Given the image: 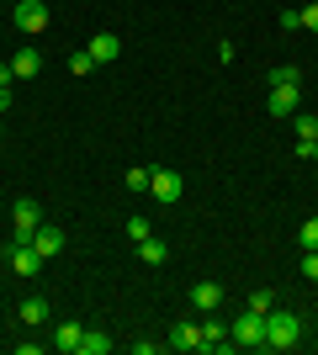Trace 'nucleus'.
Wrapping results in <instances>:
<instances>
[{
    "label": "nucleus",
    "instance_id": "1",
    "mask_svg": "<svg viewBox=\"0 0 318 355\" xmlns=\"http://www.w3.org/2000/svg\"><path fill=\"white\" fill-rule=\"evenodd\" d=\"M297 340H303V324H297V313H281V308L265 313V345H271V350H292Z\"/></svg>",
    "mask_w": 318,
    "mask_h": 355
},
{
    "label": "nucleus",
    "instance_id": "2",
    "mask_svg": "<svg viewBox=\"0 0 318 355\" xmlns=\"http://www.w3.org/2000/svg\"><path fill=\"white\" fill-rule=\"evenodd\" d=\"M11 223H16V234H11V244H32V234L43 228V207L32 202V196H21L11 207Z\"/></svg>",
    "mask_w": 318,
    "mask_h": 355
},
{
    "label": "nucleus",
    "instance_id": "3",
    "mask_svg": "<svg viewBox=\"0 0 318 355\" xmlns=\"http://www.w3.org/2000/svg\"><path fill=\"white\" fill-rule=\"evenodd\" d=\"M149 191H154V202H159V207L181 202V196H186V180H181V170H149Z\"/></svg>",
    "mask_w": 318,
    "mask_h": 355
},
{
    "label": "nucleus",
    "instance_id": "4",
    "mask_svg": "<svg viewBox=\"0 0 318 355\" xmlns=\"http://www.w3.org/2000/svg\"><path fill=\"white\" fill-rule=\"evenodd\" d=\"M233 345H239V350L265 345V313H249V308H244L239 318H233Z\"/></svg>",
    "mask_w": 318,
    "mask_h": 355
},
{
    "label": "nucleus",
    "instance_id": "5",
    "mask_svg": "<svg viewBox=\"0 0 318 355\" xmlns=\"http://www.w3.org/2000/svg\"><path fill=\"white\" fill-rule=\"evenodd\" d=\"M48 0H16V27L27 32V37H37V32H48Z\"/></svg>",
    "mask_w": 318,
    "mask_h": 355
},
{
    "label": "nucleus",
    "instance_id": "6",
    "mask_svg": "<svg viewBox=\"0 0 318 355\" xmlns=\"http://www.w3.org/2000/svg\"><path fill=\"white\" fill-rule=\"evenodd\" d=\"M11 74L16 80H37V74H43V53H37V48H16L11 53Z\"/></svg>",
    "mask_w": 318,
    "mask_h": 355
},
{
    "label": "nucleus",
    "instance_id": "7",
    "mask_svg": "<svg viewBox=\"0 0 318 355\" xmlns=\"http://www.w3.org/2000/svg\"><path fill=\"white\" fill-rule=\"evenodd\" d=\"M11 270H16V276H37V270H43L37 244H11Z\"/></svg>",
    "mask_w": 318,
    "mask_h": 355
},
{
    "label": "nucleus",
    "instance_id": "8",
    "mask_svg": "<svg viewBox=\"0 0 318 355\" xmlns=\"http://www.w3.org/2000/svg\"><path fill=\"white\" fill-rule=\"evenodd\" d=\"M265 112H271V117H292V112H297V85H271Z\"/></svg>",
    "mask_w": 318,
    "mask_h": 355
},
{
    "label": "nucleus",
    "instance_id": "9",
    "mask_svg": "<svg viewBox=\"0 0 318 355\" xmlns=\"http://www.w3.org/2000/svg\"><path fill=\"white\" fill-rule=\"evenodd\" d=\"M80 345H85V329H80V324H59V329H53V350L80 355Z\"/></svg>",
    "mask_w": 318,
    "mask_h": 355
},
{
    "label": "nucleus",
    "instance_id": "10",
    "mask_svg": "<svg viewBox=\"0 0 318 355\" xmlns=\"http://www.w3.org/2000/svg\"><path fill=\"white\" fill-rule=\"evenodd\" d=\"M170 345H175V350H202V324H191V318L175 324L170 329Z\"/></svg>",
    "mask_w": 318,
    "mask_h": 355
},
{
    "label": "nucleus",
    "instance_id": "11",
    "mask_svg": "<svg viewBox=\"0 0 318 355\" xmlns=\"http://www.w3.org/2000/svg\"><path fill=\"white\" fill-rule=\"evenodd\" d=\"M32 244H37V254H59L64 250V228H53V223H43V228H37V234H32Z\"/></svg>",
    "mask_w": 318,
    "mask_h": 355
},
{
    "label": "nucleus",
    "instance_id": "12",
    "mask_svg": "<svg viewBox=\"0 0 318 355\" xmlns=\"http://www.w3.org/2000/svg\"><path fill=\"white\" fill-rule=\"evenodd\" d=\"M191 302H197V313H212L218 302H223V286L218 282H197L191 286Z\"/></svg>",
    "mask_w": 318,
    "mask_h": 355
},
{
    "label": "nucleus",
    "instance_id": "13",
    "mask_svg": "<svg viewBox=\"0 0 318 355\" xmlns=\"http://www.w3.org/2000/svg\"><path fill=\"white\" fill-rule=\"evenodd\" d=\"M117 37H112V32H96V37H91V48H85V53H91V59L96 64H112V59H117Z\"/></svg>",
    "mask_w": 318,
    "mask_h": 355
},
{
    "label": "nucleus",
    "instance_id": "14",
    "mask_svg": "<svg viewBox=\"0 0 318 355\" xmlns=\"http://www.w3.org/2000/svg\"><path fill=\"white\" fill-rule=\"evenodd\" d=\"M112 334H101V329H85V345H80V355H112Z\"/></svg>",
    "mask_w": 318,
    "mask_h": 355
},
{
    "label": "nucleus",
    "instance_id": "15",
    "mask_svg": "<svg viewBox=\"0 0 318 355\" xmlns=\"http://www.w3.org/2000/svg\"><path fill=\"white\" fill-rule=\"evenodd\" d=\"M138 260H149V266H165V260H170V250H165V239H143V244H138Z\"/></svg>",
    "mask_w": 318,
    "mask_h": 355
},
{
    "label": "nucleus",
    "instance_id": "16",
    "mask_svg": "<svg viewBox=\"0 0 318 355\" xmlns=\"http://www.w3.org/2000/svg\"><path fill=\"white\" fill-rule=\"evenodd\" d=\"M16 313H21V324H32V329L48 324V302H43V297H27V302H21Z\"/></svg>",
    "mask_w": 318,
    "mask_h": 355
},
{
    "label": "nucleus",
    "instance_id": "17",
    "mask_svg": "<svg viewBox=\"0 0 318 355\" xmlns=\"http://www.w3.org/2000/svg\"><path fill=\"white\" fill-rule=\"evenodd\" d=\"M292 128H297V144H313L318 138V117L313 112H292Z\"/></svg>",
    "mask_w": 318,
    "mask_h": 355
},
{
    "label": "nucleus",
    "instance_id": "18",
    "mask_svg": "<svg viewBox=\"0 0 318 355\" xmlns=\"http://www.w3.org/2000/svg\"><path fill=\"white\" fill-rule=\"evenodd\" d=\"M223 340H228V329H223V324H202V350H218Z\"/></svg>",
    "mask_w": 318,
    "mask_h": 355
},
{
    "label": "nucleus",
    "instance_id": "19",
    "mask_svg": "<svg viewBox=\"0 0 318 355\" xmlns=\"http://www.w3.org/2000/svg\"><path fill=\"white\" fill-rule=\"evenodd\" d=\"M297 244H303V250H318V218H308L303 228H297Z\"/></svg>",
    "mask_w": 318,
    "mask_h": 355
},
{
    "label": "nucleus",
    "instance_id": "20",
    "mask_svg": "<svg viewBox=\"0 0 318 355\" xmlns=\"http://www.w3.org/2000/svg\"><path fill=\"white\" fill-rule=\"evenodd\" d=\"M122 186H127V191H149V170H143V164H138V170H127V175H122Z\"/></svg>",
    "mask_w": 318,
    "mask_h": 355
},
{
    "label": "nucleus",
    "instance_id": "21",
    "mask_svg": "<svg viewBox=\"0 0 318 355\" xmlns=\"http://www.w3.org/2000/svg\"><path fill=\"white\" fill-rule=\"evenodd\" d=\"M149 234H154V228H149V218H127V239H133V244H143Z\"/></svg>",
    "mask_w": 318,
    "mask_h": 355
},
{
    "label": "nucleus",
    "instance_id": "22",
    "mask_svg": "<svg viewBox=\"0 0 318 355\" xmlns=\"http://www.w3.org/2000/svg\"><path fill=\"white\" fill-rule=\"evenodd\" d=\"M276 308V292H255L249 297V313H271Z\"/></svg>",
    "mask_w": 318,
    "mask_h": 355
},
{
    "label": "nucleus",
    "instance_id": "23",
    "mask_svg": "<svg viewBox=\"0 0 318 355\" xmlns=\"http://www.w3.org/2000/svg\"><path fill=\"white\" fill-rule=\"evenodd\" d=\"M69 69H75V74H91L96 59H91V53H69Z\"/></svg>",
    "mask_w": 318,
    "mask_h": 355
},
{
    "label": "nucleus",
    "instance_id": "24",
    "mask_svg": "<svg viewBox=\"0 0 318 355\" xmlns=\"http://www.w3.org/2000/svg\"><path fill=\"white\" fill-rule=\"evenodd\" d=\"M271 85H297V69H292V64L287 69H271Z\"/></svg>",
    "mask_w": 318,
    "mask_h": 355
},
{
    "label": "nucleus",
    "instance_id": "25",
    "mask_svg": "<svg viewBox=\"0 0 318 355\" xmlns=\"http://www.w3.org/2000/svg\"><path fill=\"white\" fill-rule=\"evenodd\" d=\"M303 276H308V282H318V250L303 254Z\"/></svg>",
    "mask_w": 318,
    "mask_h": 355
},
{
    "label": "nucleus",
    "instance_id": "26",
    "mask_svg": "<svg viewBox=\"0 0 318 355\" xmlns=\"http://www.w3.org/2000/svg\"><path fill=\"white\" fill-rule=\"evenodd\" d=\"M303 27L318 32V0H313V6H303Z\"/></svg>",
    "mask_w": 318,
    "mask_h": 355
},
{
    "label": "nucleus",
    "instance_id": "27",
    "mask_svg": "<svg viewBox=\"0 0 318 355\" xmlns=\"http://www.w3.org/2000/svg\"><path fill=\"white\" fill-rule=\"evenodd\" d=\"M0 85H16V74H11V64H0Z\"/></svg>",
    "mask_w": 318,
    "mask_h": 355
},
{
    "label": "nucleus",
    "instance_id": "28",
    "mask_svg": "<svg viewBox=\"0 0 318 355\" xmlns=\"http://www.w3.org/2000/svg\"><path fill=\"white\" fill-rule=\"evenodd\" d=\"M0 112H11V85H0Z\"/></svg>",
    "mask_w": 318,
    "mask_h": 355
},
{
    "label": "nucleus",
    "instance_id": "29",
    "mask_svg": "<svg viewBox=\"0 0 318 355\" xmlns=\"http://www.w3.org/2000/svg\"><path fill=\"white\" fill-rule=\"evenodd\" d=\"M308 159H318V138H313V154H308Z\"/></svg>",
    "mask_w": 318,
    "mask_h": 355
},
{
    "label": "nucleus",
    "instance_id": "30",
    "mask_svg": "<svg viewBox=\"0 0 318 355\" xmlns=\"http://www.w3.org/2000/svg\"><path fill=\"white\" fill-rule=\"evenodd\" d=\"M313 308H318V302H313Z\"/></svg>",
    "mask_w": 318,
    "mask_h": 355
}]
</instances>
